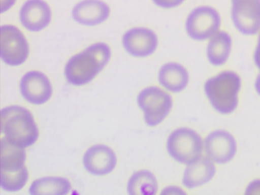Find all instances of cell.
I'll use <instances>...</instances> for the list:
<instances>
[{"label": "cell", "mask_w": 260, "mask_h": 195, "mask_svg": "<svg viewBox=\"0 0 260 195\" xmlns=\"http://www.w3.org/2000/svg\"><path fill=\"white\" fill-rule=\"evenodd\" d=\"M126 191L129 195H156L159 191L158 179L148 169L136 170L128 178Z\"/></svg>", "instance_id": "cell-18"}, {"label": "cell", "mask_w": 260, "mask_h": 195, "mask_svg": "<svg viewBox=\"0 0 260 195\" xmlns=\"http://www.w3.org/2000/svg\"><path fill=\"white\" fill-rule=\"evenodd\" d=\"M231 17L236 29L247 36L260 30V0H231Z\"/></svg>", "instance_id": "cell-10"}, {"label": "cell", "mask_w": 260, "mask_h": 195, "mask_svg": "<svg viewBox=\"0 0 260 195\" xmlns=\"http://www.w3.org/2000/svg\"><path fill=\"white\" fill-rule=\"evenodd\" d=\"M220 14L213 7L201 6L194 8L185 20L187 36L195 42H205L220 30Z\"/></svg>", "instance_id": "cell-6"}, {"label": "cell", "mask_w": 260, "mask_h": 195, "mask_svg": "<svg viewBox=\"0 0 260 195\" xmlns=\"http://www.w3.org/2000/svg\"><path fill=\"white\" fill-rule=\"evenodd\" d=\"M20 20L23 27L28 30L42 31L51 23V8L44 0H28L21 8Z\"/></svg>", "instance_id": "cell-14"}, {"label": "cell", "mask_w": 260, "mask_h": 195, "mask_svg": "<svg viewBox=\"0 0 260 195\" xmlns=\"http://www.w3.org/2000/svg\"><path fill=\"white\" fill-rule=\"evenodd\" d=\"M29 174L26 167L18 172L7 173L1 172L0 185L8 192H17L23 189L28 180Z\"/></svg>", "instance_id": "cell-21"}, {"label": "cell", "mask_w": 260, "mask_h": 195, "mask_svg": "<svg viewBox=\"0 0 260 195\" xmlns=\"http://www.w3.org/2000/svg\"><path fill=\"white\" fill-rule=\"evenodd\" d=\"M111 56V49L107 44L97 43L89 46L69 60L65 65V77L73 86L85 85L107 66Z\"/></svg>", "instance_id": "cell-1"}, {"label": "cell", "mask_w": 260, "mask_h": 195, "mask_svg": "<svg viewBox=\"0 0 260 195\" xmlns=\"http://www.w3.org/2000/svg\"><path fill=\"white\" fill-rule=\"evenodd\" d=\"M258 34L257 43L254 53V62L256 67L260 72V30Z\"/></svg>", "instance_id": "cell-25"}, {"label": "cell", "mask_w": 260, "mask_h": 195, "mask_svg": "<svg viewBox=\"0 0 260 195\" xmlns=\"http://www.w3.org/2000/svg\"><path fill=\"white\" fill-rule=\"evenodd\" d=\"M1 129L6 140L24 149L34 145L39 136V128L31 113L18 105L2 110Z\"/></svg>", "instance_id": "cell-3"}, {"label": "cell", "mask_w": 260, "mask_h": 195, "mask_svg": "<svg viewBox=\"0 0 260 195\" xmlns=\"http://www.w3.org/2000/svg\"><path fill=\"white\" fill-rule=\"evenodd\" d=\"M20 89L24 100L36 105L47 103L53 93L50 79L44 73L38 71H29L22 77Z\"/></svg>", "instance_id": "cell-11"}, {"label": "cell", "mask_w": 260, "mask_h": 195, "mask_svg": "<svg viewBox=\"0 0 260 195\" xmlns=\"http://www.w3.org/2000/svg\"><path fill=\"white\" fill-rule=\"evenodd\" d=\"M26 153L24 148L10 143L5 137L1 140V172H18L25 166Z\"/></svg>", "instance_id": "cell-19"}, {"label": "cell", "mask_w": 260, "mask_h": 195, "mask_svg": "<svg viewBox=\"0 0 260 195\" xmlns=\"http://www.w3.org/2000/svg\"><path fill=\"white\" fill-rule=\"evenodd\" d=\"M242 87V78L238 73L224 70L207 79L203 91L215 112L229 116L238 108Z\"/></svg>", "instance_id": "cell-2"}, {"label": "cell", "mask_w": 260, "mask_h": 195, "mask_svg": "<svg viewBox=\"0 0 260 195\" xmlns=\"http://www.w3.org/2000/svg\"><path fill=\"white\" fill-rule=\"evenodd\" d=\"M83 165L87 172L93 175L102 176L111 174L117 165V157L110 146L96 144L85 153Z\"/></svg>", "instance_id": "cell-12"}, {"label": "cell", "mask_w": 260, "mask_h": 195, "mask_svg": "<svg viewBox=\"0 0 260 195\" xmlns=\"http://www.w3.org/2000/svg\"><path fill=\"white\" fill-rule=\"evenodd\" d=\"M160 193L164 195H183L186 193L181 186L176 185H170L165 186L160 191Z\"/></svg>", "instance_id": "cell-24"}, {"label": "cell", "mask_w": 260, "mask_h": 195, "mask_svg": "<svg viewBox=\"0 0 260 195\" xmlns=\"http://www.w3.org/2000/svg\"><path fill=\"white\" fill-rule=\"evenodd\" d=\"M110 8L102 0H83L72 10V17L84 26L99 25L107 21L110 15Z\"/></svg>", "instance_id": "cell-16"}, {"label": "cell", "mask_w": 260, "mask_h": 195, "mask_svg": "<svg viewBox=\"0 0 260 195\" xmlns=\"http://www.w3.org/2000/svg\"><path fill=\"white\" fill-rule=\"evenodd\" d=\"M0 55L2 60L11 67L25 62L29 54V46L23 32L16 26L6 24L0 28Z\"/></svg>", "instance_id": "cell-7"}, {"label": "cell", "mask_w": 260, "mask_h": 195, "mask_svg": "<svg viewBox=\"0 0 260 195\" xmlns=\"http://www.w3.org/2000/svg\"><path fill=\"white\" fill-rule=\"evenodd\" d=\"M245 193L247 195H260V178L254 179L247 185Z\"/></svg>", "instance_id": "cell-23"}, {"label": "cell", "mask_w": 260, "mask_h": 195, "mask_svg": "<svg viewBox=\"0 0 260 195\" xmlns=\"http://www.w3.org/2000/svg\"><path fill=\"white\" fill-rule=\"evenodd\" d=\"M72 189L67 178L61 177H45L35 180L29 187L31 195H65Z\"/></svg>", "instance_id": "cell-20"}, {"label": "cell", "mask_w": 260, "mask_h": 195, "mask_svg": "<svg viewBox=\"0 0 260 195\" xmlns=\"http://www.w3.org/2000/svg\"><path fill=\"white\" fill-rule=\"evenodd\" d=\"M254 89L256 93L260 96V72L254 81Z\"/></svg>", "instance_id": "cell-27"}, {"label": "cell", "mask_w": 260, "mask_h": 195, "mask_svg": "<svg viewBox=\"0 0 260 195\" xmlns=\"http://www.w3.org/2000/svg\"><path fill=\"white\" fill-rule=\"evenodd\" d=\"M216 165L206 156L185 166L182 177L185 189H196L212 181L216 174Z\"/></svg>", "instance_id": "cell-15"}, {"label": "cell", "mask_w": 260, "mask_h": 195, "mask_svg": "<svg viewBox=\"0 0 260 195\" xmlns=\"http://www.w3.org/2000/svg\"><path fill=\"white\" fill-rule=\"evenodd\" d=\"M136 102L145 124L156 127L164 123L174 107L172 94L160 86H146L138 92Z\"/></svg>", "instance_id": "cell-4"}, {"label": "cell", "mask_w": 260, "mask_h": 195, "mask_svg": "<svg viewBox=\"0 0 260 195\" xmlns=\"http://www.w3.org/2000/svg\"><path fill=\"white\" fill-rule=\"evenodd\" d=\"M154 5L162 9L170 10L182 5L185 0H152Z\"/></svg>", "instance_id": "cell-22"}, {"label": "cell", "mask_w": 260, "mask_h": 195, "mask_svg": "<svg viewBox=\"0 0 260 195\" xmlns=\"http://www.w3.org/2000/svg\"><path fill=\"white\" fill-rule=\"evenodd\" d=\"M166 150L174 161L185 166L203 156L204 139L192 128L178 127L168 136Z\"/></svg>", "instance_id": "cell-5"}, {"label": "cell", "mask_w": 260, "mask_h": 195, "mask_svg": "<svg viewBox=\"0 0 260 195\" xmlns=\"http://www.w3.org/2000/svg\"><path fill=\"white\" fill-rule=\"evenodd\" d=\"M16 0H1V12L4 13L10 10Z\"/></svg>", "instance_id": "cell-26"}, {"label": "cell", "mask_w": 260, "mask_h": 195, "mask_svg": "<svg viewBox=\"0 0 260 195\" xmlns=\"http://www.w3.org/2000/svg\"><path fill=\"white\" fill-rule=\"evenodd\" d=\"M206 56L215 67L223 66L229 60L232 51L233 40L229 32L219 30L208 41Z\"/></svg>", "instance_id": "cell-17"}, {"label": "cell", "mask_w": 260, "mask_h": 195, "mask_svg": "<svg viewBox=\"0 0 260 195\" xmlns=\"http://www.w3.org/2000/svg\"><path fill=\"white\" fill-rule=\"evenodd\" d=\"M157 79L159 86L171 94L184 91L190 83L188 69L180 62H167L161 65L158 71Z\"/></svg>", "instance_id": "cell-13"}, {"label": "cell", "mask_w": 260, "mask_h": 195, "mask_svg": "<svg viewBox=\"0 0 260 195\" xmlns=\"http://www.w3.org/2000/svg\"><path fill=\"white\" fill-rule=\"evenodd\" d=\"M122 45L127 54L134 58H148L155 53L159 46V38L153 29L136 26L126 30L121 39Z\"/></svg>", "instance_id": "cell-9"}, {"label": "cell", "mask_w": 260, "mask_h": 195, "mask_svg": "<svg viewBox=\"0 0 260 195\" xmlns=\"http://www.w3.org/2000/svg\"><path fill=\"white\" fill-rule=\"evenodd\" d=\"M238 150L237 140L227 130H213L204 138V152L206 156L216 165L229 164L237 155Z\"/></svg>", "instance_id": "cell-8"}]
</instances>
